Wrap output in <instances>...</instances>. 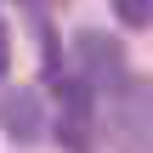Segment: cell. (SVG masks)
<instances>
[{"label":"cell","instance_id":"6da1fadb","mask_svg":"<svg viewBox=\"0 0 153 153\" xmlns=\"http://www.w3.org/2000/svg\"><path fill=\"white\" fill-rule=\"evenodd\" d=\"M0 125L17 136V142H40L45 136V108L34 91H6L0 97Z\"/></svg>","mask_w":153,"mask_h":153},{"label":"cell","instance_id":"7a4b0ae2","mask_svg":"<svg viewBox=\"0 0 153 153\" xmlns=\"http://www.w3.org/2000/svg\"><path fill=\"white\" fill-rule=\"evenodd\" d=\"M74 51H79V62L91 68V79H97V85H114V79L125 74L119 45H114V40H102V34H79V45H74Z\"/></svg>","mask_w":153,"mask_h":153},{"label":"cell","instance_id":"3957f363","mask_svg":"<svg viewBox=\"0 0 153 153\" xmlns=\"http://www.w3.org/2000/svg\"><path fill=\"white\" fill-rule=\"evenodd\" d=\"M114 11H119L125 28H148L153 23V0H114Z\"/></svg>","mask_w":153,"mask_h":153},{"label":"cell","instance_id":"277c9868","mask_svg":"<svg viewBox=\"0 0 153 153\" xmlns=\"http://www.w3.org/2000/svg\"><path fill=\"white\" fill-rule=\"evenodd\" d=\"M0 79H6V17H0Z\"/></svg>","mask_w":153,"mask_h":153}]
</instances>
